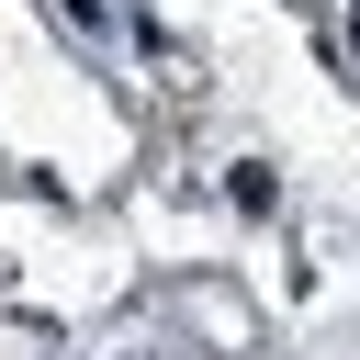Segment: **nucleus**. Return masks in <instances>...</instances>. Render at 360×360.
<instances>
[{
    "mask_svg": "<svg viewBox=\"0 0 360 360\" xmlns=\"http://www.w3.org/2000/svg\"><path fill=\"white\" fill-rule=\"evenodd\" d=\"M349 45H360V22H349Z\"/></svg>",
    "mask_w": 360,
    "mask_h": 360,
    "instance_id": "f03ea898",
    "label": "nucleus"
},
{
    "mask_svg": "<svg viewBox=\"0 0 360 360\" xmlns=\"http://www.w3.org/2000/svg\"><path fill=\"white\" fill-rule=\"evenodd\" d=\"M225 191H236V214H270V202H281V180H270L259 158H236V169H225Z\"/></svg>",
    "mask_w": 360,
    "mask_h": 360,
    "instance_id": "f257e3e1",
    "label": "nucleus"
}]
</instances>
